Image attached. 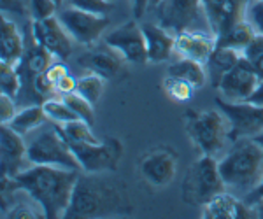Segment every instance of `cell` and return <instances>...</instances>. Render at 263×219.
Returning a JSON list of instances; mask_svg holds the SVG:
<instances>
[{
  "label": "cell",
  "mask_w": 263,
  "mask_h": 219,
  "mask_svg": "<svg viewBox=\"0 0 263 219\" xmlns=\"http://www.w3.org/2000/svg\"><path fill=\"white\" fill-rule=\"evenodd\" d=\"M79 174V170H67L60 167L30 165L16 181L21 191L39 205L44 217H65Z\"/></svg>",
  "instance_id": "obj_1"
},
{
  "label": "cell",
  "mask_w": 263,
  "mask_h": 219,
  "mask_svg": "<svg viewBox=\"0 0 263 219\" xmlns=\"http://www.w3.org/2000/svg\"><path fill=\"white\" fill-rule=\"evenodd\" d=\"M128 212L126 186L104 174H79L65 217H104Z\"/></svg>",
  "instance_id": "obj_2"
},
{
  "label": "cell",
  "mask_w": 263,
  "mask_h": 219,
  "mask_svg": "<svg viewBox=\"0 0 263 219\" xmlns=\"http://www.w3.org/2000/svg\"><path fill=\"white\" fill-rule=\"evenodd\" d=\"M218 165L227 191L244 198L263 174V149L254 138H237Z\"/></svg>",
  "instance_id": "obj_3"
},
{
  "label": "cell",
  "mask_w": 263,
  "mask_h": 219,
  "mask_svg": "<svg viewBox=\"0 0 263 219\" xmlns=\"http://www.w3.org/2000/svg\"><path fill=\"white\" fill-rule=\"evenodd\" d=\"M25 138H27V151L30 165H49L67 168V170L83 172L74 151L70 149L69 142L63 138L60 130L54 123L48 121L41 128L28 133Z\"/></svg>",
  "instance_id": "obj_4"
},
{
  "label": "cell",
  "mask_w": 263,
  "mask_h": 219,
  "mask_svg": "<svg viewBox=\"0 0 263 219\" xmlns=\"http://www.w3.org/2000/svg\"><path fill=\"white\" fill-rule=\"evenodd\" d=\"M184 128L192 144L200 154L218 156L230 138V125L219 109L216 111H186Z\"/></svg>",
  "instance_id": "obj_5"
},
{
  "label": "cell",
  "mask_w": 263,
  "mask_h": 219,
  "mask_svg": "<svg viewBox=\"0 0 263 219\" xmlns=\"http://www.w3.org/2000/svg\"><path fill=\"white\" fill-rule=\"evenodd\" d=\"M227 191L216 156L202 154L190 165L182 181L181 196L186 204L203 207L216 195Z\"/></svg>",
  "instance_id": "obj_6"
},
{
  "label": "cell",
  "mask_w": 263,
  "mask_h": 219,
  "mask_svg": "<svg viewBox=\"0 0 263 219\" xmlns=\"http://www.w3.org/2000/svg\"><path fill=\"white\" fill-rule=\"evenodd\" d=\"M153 11L160 27L174 35L186 30H211L202 0H162Z\"/></svg>",
  "instance_id": "obj_7"
},
{
  "label": "cell",
  "mask_w": 263,
  "mask_h": 219,
  "mask_svg": "<svg viewBox=\"0 0 263 219\" xmlns=\"http://www.w3.org/2000/svg\"><path fill=\"white\" fill-rule=\"evenodd\" d=\"M74 151L83 172L88 174H111L120 165L123 146L116 138L99 141L91 144H69Z\"/></svg>",
  "instance_id": "obj_8"
},
{
  "label": "cell",
  "mask_w": 263,
  "mask_h": 219,
  "mask_svg": "<svg viewBox=\"0 0 263 219\" xmlns=\"http://www.w3.org/2000/svg\"><path fill=\"white\" fill-rule=\"evenodd\" d=\"M218 109L227 116L232 142L237 138H254L263 132V107L251 102H230L216 98Z\"/></svg>",
  "instance_id": "obj_9"
},
{
  "label": "cell",
  "mask_w": 263,
  "mask_h": 219,
  "mask_svg": "<svg viewBox=\"0 0 263 219\" xmlns=\"http://www.w3.org/2000/svg\"><path fill=\"white\" fill-rule=\"evenodd\" d=\"M104 42L128 63L144 65V63L149 62L147 60V48L142 25H139L135 18L126 21L121 27L114 28L111 33H107Z\"/></svg>",
  "instance_id": "obj_10"
},
{
  "label": "cell",
  "mask_w": 263,
  "mask_h": 219,
  "mask_svg": "<svg viewBox=\"0 0 263 219\" xmlns=\"http://www.w3.org/2000/svg\"><path fill=\"white\" fill-rule=\"evenodd\" d=\"M32 37L33 42H37L44 49L53 54L58 62L69 60L72 54V37L63 27L58 16H51L46 19H33L32 21Z\"/></svg>",
  "instance_id": "obj_11"
},
{
  "label": "cell",
  "mask_w": 263,
  "mask_h": 219,
  "mask_svg": "<svg viewBox=\"0 0 263 219\" xmlns=\"http://www.w3.org/2000/svg\"><path fill=\"white\" fill-rule=\"evenodd\" d=\"M58 18L63 23V27L67 28V32L70 33L72 39L84 46L95 44L102 33L105 32V28L109 27L107 16L91 14V12L76 9L72 6L63 9L58 14Z\"/></svg>",
  "instance_id": "obj_12"
},
{
  "label": "cell",
  "mask_w": 263,
  "mask_h": 219,
  "mask_svg": "<svg viewBox=\"0 0 263 219\" xmlns=\"http://www.w3.org/2000/svg\"><path fill=\"white\" fill-rule=\"evenodd\" d=\"M139 174L151 188H167L176 179L177 158L168 147L147 151L139 160Z\"/></svg>",
  "instance_id": "obj_13"
},
{
  "label": "cell",
  "mask_w": 263,
  "mask_h": 219,
  "mask_svg": "<svg viewBox=\"0 0 263 219\" xmlns=\"http://www.w3.org/2000/svg\"><path fill=\"white\" fill-rule=\"evenodd\" d=\"M260 77L253 65L242 56L235 67L227 72L219 81L216 90L221 93V98L230 102H248L251 98L253 91L256 90Z\"/></svg>",
  "instance_id": "obj_14"
},
{
  "label": "cell",
  "mask_w": 263,
  "mask_h": 219,
  "mask_svg": "<svg viewBox=\"0 0 263 219\" xmlns=\"http://www.w3.org/2000/svg\"><path fill=\"white\" fill-rule=\"evenodd\" d=\"M27 167H30L27 151V138L9 125H2L0 133V174L7 177H18Z\"/></svg>",
  "instance_id": "obj_15"
},
{
  "label": "cell",
  "mask_w": 263,
  "mask_h": 219,
  "mask_svg": "<svg viewBox=\"0 0 263 219\" xmlns=\"http://www.w3.org/2000/svg\"><path fill=\"white\" fill-rule=\"evenodd\" d=\"M253 0H202L211 30L216 37L246 19V11Z\"/></svg>",
  "instance_id": "obj_16"
},
{
  "label": "cell",
  "mask_w": 263,
  "mask_h": 219,
  "mask_svg": "<svg viewBox=\"0 0 263 219\" xmlns=\"http://www.w3.org/2000/svg\"><path fill=\"white\" fill-rule=\"evenodd\" d=\"M216 44L218 37L213 30H186L176 35L174 54H177V58H188L207 65Z\"/></svg>",
  "instance_id": "obj_17"
},
{
  "label": "cell",
  "mask_w": 263,
  "mask_h": 219,
  "mask_svg": "<svg viewBox=\"0 0 263 219\" xmlns=\"http://www.w3.org/2000/svg\"><path fill=\"white\" fill-rule=\"evenodd\" d=\"M202 217H205V219H248V217H256V214H254V209L249 207L240 196L233 195L230 191H223L203 205Z\"/></svg>",
  "instance_id": "obj_18"
},
{
  "label": "cell",
  "mask_w": 263,
  "mask_h": 219,
  "mask_svg": "<svg viewBox=\"0 0 263 219\" xmlns=\"http://www.w3.org/2000/svg\"><path fill=\"white\" fill-rule=\"evenodd\" d=\"M121 60L123 58L120 54L105 44V48L91 49L79 56L78 65L86 74H97L104 79H112L121 70Z\"/></svg>",
  "instance_id": "obj_19"
},
{
  "label": "cell",
  "mask_w": 263,
  "mask_h": 219,
  "mask_svg": "<svg viewBox=\"0 0 263 219\" xmlns=\"http://www.w3.org/2000/svg\"><path fill=\"white\" fill-rule=\"evenodd\" d=\"M144 39L147 48V60L151 63H163L174 54L176 35L160 27L158 23H144L142 25Z\"/></svg>",
  "instance_id": "obj_20"
},
{
  "label": "cell",
  "mask_w": 263,
  "mask_h": 219,
  "mask_svg": "<svg viewBox=\"0 0 263 219\" xmlns=\"http://www.w3.org/2000/svg\"><path fill=\"white\" fill-rule=\"evenodd\" d=\"M0 32H2L0 35V62L18 65L27 51L20 28L16 27L14 21L4 16L2 23H0Z\"/></svg>",
  "instance_id": "obj_21"
},
{
  "label": "cell",
  "mask_w": 263,
  "mask_h": 219,
  "mask_svg": "<svg viewBox=\"0 0 263 219\" xmlns=\"http://www.w3.org/2000/svg\"><path fill=\"white\" fill-rule=\"evenodd\" d=\"M240 58H242V53L240 51L216 46V49L213 51V54H211L209 62H207V65H205L211 84H213L214 88H218L223 75L227 72H230L233 67L240 62Z\"/></svg>",
  "instance_id": "obj_22"
},
{
  "label": "cell",
  "mask_w": 263,
  "mask_h": 219,
  "mask_svg": "<svg viewBox=\"0 0 263 219\" xmlns=\"http://www.w3.org/2000/svg\"><path fill=\"white\" fill-rule=\"evenodd\" d=\"M168 75H174L177 79H182L184 83H188L193 90H200L209 81V75H207L205 65L188 58H179L177 62H174L172 65H168L167 69Z\"/></svg>",
  "instance_id": "obj_23"
},
{
  "label": "cell",
  "mask_w": 263,
  "mask_h": 219,
  "mask_svg": "<svg viewBox=\"0 0 263 219\" xmlns=\"http://www.w3.org/2000/svg\"><path fill=\"white\" fill-rule=\"evenodd\" d=\"M54 60H57V58H54L48 49H44L42 46H39L35 42L32 48H28L27 51H25L23 58H21V62L18 63V70L21 75L27 74L32 83L33 77L42 74L44 70H48L54 63Z\"/></svg>",
  "instance_id": "obj_24"
},
{
  "label": "cell",
  "mask_w": 263,
  "mask_h": 219,
  "mask_svg": "<svg viewBox=\"0 0 263 219\" xmlns=\"http://www.w3.org/2000/svg\"><path fill=\"white\" fill-rule=\"evenodd\" d=\"M48 121L49 120H48V116H46L42 104H35V105H28V107L20 109V111L16 112V116L12 117L9 126L12 130H16L18 133H21L23 137H27L28 133L41 128V126L46 125Z\"/></svg>",
  "instance_id": "obj_25"
},
{
  "label": "cell",
  "mask_w": 263,
  "mask_h": 219,
  "mask_svg": "<svg viewBox=\"0 0 263 219\" xmlns=\"http://www.w3.org/2000/svg\"><path fill=\"white\" fill-rule=\"evenodd\" d=\"M254 35H256V33H254V30L251 28V25L244 19V21H240V23L233 25L232 28H228L227 32H223L221 35H218V44L216 46L230 48V49H235V51L242 53L246 49V46L251 42Z\"/></svg>",
  "instance_id": "obj_26"
},
{
  "label": "cell",
  "mask_w": 263,
  "mask_h": 219,
  "mask_svg": "<svg viewBox=\"0 0 263 219\" xmlns=\"http://www.w3.org/2000/svg\"><path fill=\"white\" fill-rule=\"evenodd\" d=\"M57 126L69 144H91V142H99V138L91 132V125H88L83 120H76L70 121V123Z\"/></svg>",
  "instance_id": "obj_27"
},
{
  "label": "cell",
  "mask_w": 263,
  "mask_h": 219,
  "mask_svg": "<svg viewBox=\"0 0 263 219\" xmlns=\"http://www.w3.org/2000/svg\"><path fill=\"white\" fill-rule=\"evenodd\" d=\"M42 107H44V112L48 116V120L54 125H65L70 123V121L79 120L78 116L74 114V111L67 105V102L63 100V96L54 95L49 96V98L42 100Z\"/></svg>",
  "instance_id": "obj_28"
},
{
  "label": "cell",
  "mask_w": 263,
  "mask_h": 219,
  "mask_svg": "<svg viewBox=\"0 0 263 219\" xmlns=\"http://www.w3.org/2000/svg\"><path fill=\"white\" fill-rule=\"evenodd\" d=\"M21 84H23V77L18 70V65L0 62V90L2 93L16 98L20 95Z\"/></svg>",
  "instance_id": "obj_29"
},
{
  "label": "cell",
  "mask_w": 263,
  "mask_h": 219,
  "mask_svg": "<svg viewBox=\"0 0 263 219\" xmlns=\"http://www.w3.org/2000/svg\"><path fill=\"white\" fill-rule=\"evenodd\" d=\"M104 90H105V79L97 74H86L78 79L76 91L91 104L99 102L102 95H104Z\"/></svg>",
  "instance_id": "obj_30"
},
{
  "label": "cell",
  "mask_w": 263,
  "mask_h": 219,
  "mask_svg": "<svg viewBox=\"0 0 263 219\" xmlns=\"http://www.w3.org/2000/svg\"><path fill=\"white\" fill-rule=\"evenodd\" d=\"M63 100H65L67 105L74 111V114L78 116L79 120L86 121L88 125H93V121H95V109H93V105L95 104L88 102V100L79 95L78 91L63 95Z\"/></svg>",
  "instance_id": "obj_31"
},
{
  "label": "cell",
  "mask_w": 263,
  "mask_h": 219,
  "mask_svg": "<svg viewBox=\"0 0 263 219\" xmlns=\"http://www.w3.org/2000/svg\"><path fill=\"white\" fill-rule=\"evenodd\" d=\"M163 90H165V95H167L172 102H177V104L186 102V100H190L193 95V88L190 86L188 83H184L182 79H177L168 74L163 81Z\"/></svg>",
  "instance_id": "obj_32"
},
{
  "label": "cell",
  "mask_w": 263,
  "mask_h": 219,
  "mask_svg": "<svg viewBox=\"0 0 263 219\" xmlns=\"http://www.w3.org/2000/svg\"><path fill=\"white\" fill-rule=\"evenodd\" d=\"M242 56L253 65V69L256 70L258 77L263 79V35H254L251 42L246 46L242 51Z\"/></svg>",
  "instance_id": "obj_33"
},
{
  "label": "cell",
  "mask_w": 263,
  "mask_h": 219,
  "mask_svg": "<svg viewBox=\"0 0 263 219\" xmlns=\"http://www.w3.org/2000/svg\"><path fill=\"white\" fill-rule=\"evenodd\" d=\"M69 6L99 16H107L112 9V2L109 0H69Z\"/></svg>",
  "instance_id": "obj_34"
},
{
  "label": "cell",
  "mask_w": 263,
  "mask_h": 219,
  "mask_svg": "<svg viewBox=\"0 0 263 219\" xmlns=\"http://www.w3.org/2000/svg\"><path fill=\"white\" fill-rule=\"evenodd\" d=\"M246 21L251 25L254 33L263 35V0H253L246 11Z\"/></svg>",
  "instance_id": "obj_35"
},
{
  "label": "cell",
  "mask_w": 263,
  "mask_h": 219,
  "mask_svg": "<svg viewBox=\"0 0 263 219\" xmlns=\"http://www.w3.org/2000/svg\"><path fill=\"white\" fill-rule=\"evenodd\" d=\"M57 0H30V11L33 19H46L57 16Z\"/></svg>",
  "instance_id": "obj_36"
},
{
  "label": "cell",
  "mask_w": 263,
  "mask_h": 219,
  "mask_svg": "<svg viewBox=\"0 0 263 219\" xmlns=\"http://www.w3.org/2000/svg\"><path fill=\"white\" fill-rule=\"evenodd\" d=\"M16 112H18V109H16L14 98L2 93V96H0V121H2V125H9L12 117L16 116Z\"/></svg>",
  "instance_id": "obj_37"
},
{
  "label": "cell",
  "mask_w": 263,
  "mask_h": 219,
  "mask_svg": "<svg viewBox=\"0 0 263 219\" xmlns=\"http://www.w3.org/2000/svg\"><path fill=\"white\" fill-rule=\"evenodd\" d=\"M4 217H44V214H42V210L41 212L39 210H33L30 205L20 202V204L12 205V207L4 214Z\"/></svg>",
  "instance_id": "obj_38"
},
{
  "label": "cell",
  "mask_w": 263,
  "mask_h": 219,
  "mask_svg": "<svg viewBox=\"0 0 263 219\" xmlns=\"http://www.w3.org/2000/svg\"><path fill=\"white\" fill-rule=\"evenodd\" d=\"M76 88H78V79L72 77L70 72L63 74L57 83V95H69V93H74Z\"/></svg>",
  "instance_id": "obj_39"
},
{
  "label": "cell",
  "mask_w": 263,
  "mask_h": 219,
  "mask_svg": "<svg viewBox=\"0 0 263 219\" xmlns=\"http://www.w3.org/2000/svg\"><path fill=\"white\" fill-rule=\"evenodd\" d=\"M261 198H263V174H261L260 181H258V184L253 188V191L248 193V195H246L242 200L249 205V207H253V205L258 204V202H260Z\"/></svg>",
  "instance_id": "obj_40"
},
{
  "label": "cell",
  "mask_w": 263,
  "mask_h": 219,
  "mask_svg": "<svg viewBox=\"0 0 263 219\" xmlns=\"http://www.w3.org/2000/svg\"><path fill=\"white\" fill-rule=\"evenodd\" d=\"M130 7L135 19H141L149 9V0H130Z\"/></svg>",
  "instance_id": "obj_41"
},
{
  "label": "cell",
  "mask_w": 263,
  "mask_h": 219,
  "mask_svg": "<svg viewBox=\"0 0 263 219\" xmlns=\"http://www.w3.org/2000/svg\"><path fill=\"white\" fill-rule=\"evenodd\" d=\"M248 102L256 104V105H260V107H263V79H260V83H258L256 90L253 91L251 98H249Z\"/></svg>",
  "instance_id": "obj_42"
},
{
  "label": "cell",
  "mask_w": 263,
  "mask_h": 219,
  "mask_svg": "<svg viewBox=\"0 0 263 219\" xmlns=\"http://www.w3.org/2000/svg\"><path fill=\"white\" fill-rule=\"evenodd\" d=\"M2 9H4V12L6 11L23 12V6H21L20 0H2Z\"/></svg>",
  "instance_id": "obj_43"
},
{
  "label": "cell",
  "mask_w": 263,
  "mask_h": 219,
  "mask_svg": "<svg viewBox=\"0 0 263 219\" xmlns=\"http://www.w3.org/2000/svg\"><path fill=\"white\" fill-rule=\"evenodd\" d=\"M253 209H254V214H256V217H261L263 219V198L258 202V204H254Z\"/></svg>",
  "instance_id": "obj_44"
},
{
  "label": "cell",
  "mask_w": 263,
  "mask_h": 219,
  "mask_svg": "<svg viewBox=\"0 0 263 219\" xmlns=\"http://www.w3.org/2000/svg\"><path fill=\"white\" fill-rule=\"evenodd\" d=\"M254 141H256V142H258V144H260V146H261V149H263V132L260 133V135H256V137H254Z\"/></svg>",
  "instance_id": "obj_45"
},
{
  "label": "cell",
  "mask_w": 263,
  "mask_h": 219,
  "mask_svg": "<svg viewBox=\"0 0 263 219\" xmlns=\"http://www.w3.org/2000/svg\"><path fill=\"white\" fill-rule=\"evenodd\" d=\"M160 2H162V0H149V9H155Z\"/></svg>",
  "instance_id": "obj_46"
},
{
  "label": "cell",
  "mask_w": 263,
  "mask_h": 219,
  "mask_svg": "<svg viewBox=\"0 0 263 219\" xmlns=\"http://www.w3.org/2000/svg\"><path fill=\"white\" fill-rule=\"evenodd\" d=\"M109 2H114V0H109Z\"/></svg>",
  "instance_id": "obj_47"
}]
</instances>
